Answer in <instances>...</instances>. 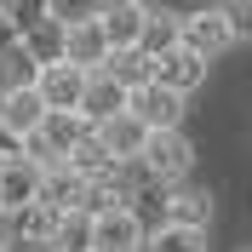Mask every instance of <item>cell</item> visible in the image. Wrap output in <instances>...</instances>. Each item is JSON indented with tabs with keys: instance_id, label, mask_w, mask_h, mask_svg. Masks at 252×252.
Instances as JSON below:
<instances>
[{
	"instance_id": "obj_1",
	"label": "cell",
	"mask_w": 252,
	"mask_h": 252,
	"mask_svg": "<svg viewBox=\"0 0 252 252\" xmlns=\"http://www.w3.org/2000/svg\"><path fill=\"white\" fill-rule=\"evenodd\" d=\"M86 138H92V121L80 109H46V121L23 138V155H34L40 166H58V160H69Z\"/></svg>"
},
{
	"instance_id": "obj_2",
	"label": "cell",
	"mask_w": 252,
	"mask_h": 252,
	"mask_svg": "<svg viewBox=\"0 0 252 252\" xmlns=\"http://www.w3.org/2000/svg\"><path fill=\"white\" fill-rule=\"evenodd\" d=\"M138 166L155 178V184H184L189 166H195V143H189V132H184V126H160V132H149Z\"/></svg>"
},
{
	"instance_id": "obj_3",
	"label": "cell",
	"mask_w": 252,
	"mask_h": 252,
	"mask_svg": "<svg viewBox=\"0 0 252 252\" xmlns=\"http://www.w3.org/2000/svg\"><path fill=\"white\" fill-rule=\"evenodd\" d=\"M143 218L132 201H115L103 212H92V252H143Z\"/></svg>"
},
{
	"instance_id": "obj_4",
	"label": "cell",
	"mask_w": 252,
	"mask_h": 252,
	"mask_svg": "<svg viewBox=\"0 0 252 252\" xmlns=\"http://www.w3.org/2000/svg\"><path fill=\"white\" fill-rule=\"evenodd\" d=\"M184 46L201 52L206 63L223 58V52L235 46V23H229V12L223 6H201V12H184Z\"/></svg>"
},
{
	"instance_id": "obj_5",
	"label": "cell",
	"mask_w": 252,
	"mask_h": 252,
	"mask_svg": "<svg viewBox=\"0 0 252 252\" xmlns=\"http://www.w3.org/2000/svg\"><path fill=\"white\" fill-rule=\"evenodd\" d=\"M63 58H69V63H80L86 75L109 63V34H103V23H97V12L75 17V23H63Z\"/></svg>"
},
{
	"instance_id": "obj_6",
	"label": "cell",
	"mask_w": 252,
	"mask_h": 252,
	"mask_svg": "<svg viewBox=\"0 0 252 252\" xmlns=\"http://www.w3.org/2000/svg\"><path fill=\"white\" fill-rule=\"evenodd\" d=\"M34 86L46 97V109H80V92H86V69L69 58H52L34 69Z\"/></svg>"
},
{
	"instance_id": "obj_7",
	"label": "cell",
	"mask_w": 252,
	"mask_h": 252,
	"mask_svg": "<svg viewBox=\"0 0 252 252\" xmlns=\"http://www.w3.org/2000/svg\"><path fill=\"white\" fill-rule=\"evenodd\" d=\"M0 121L12 126L17 138H29L34 126L46 121V97H40V86H34V80H6V86H0Z\"/></svg>"
},
{
	"instance_id": "obj_8",
	"label": "cell",
	"mask_w": 252,
	"mask_h": 252,
	"mask_svg": "<svg viewBox=\"0 0 252 252\" xmlns=\"http://www.w3.org/2000/svg\"><path fill=\"white\" fill-rule=\"evenodd\" d=\"M184 103H189L184 92H172V86L149 80V86H138V92H132V103H126V109L138 115L149 132H160V126H184Z\"/></svg>"
},
{
	"instance_id": "obj_9",
	"label": "cell",
	"mask_w": 252,
	"mask_h": 252,
	"mask_svg": "<svg viewBox=\"0 0 252 252\" xmlns=\"http://www.w3.org/2000/svg\"><path fill=\"white\" fill-rule=\"evenodd\" d=\"M40 160L34 155H12L0 166V212H23L29 201H40Z\"/></svg>"
},
{
	"instance_id": "obj_10",
	"label": "cell",
	"mask_w": 252,
	"mask_h": 252,
	"mask_svg": "<svg viewBox=\"0 0 252 252\" xmlns=\"http://www.w3.org/2000/svg\"><path fill=\"white\" fill-rule=\"evenodd\" d=\"M206 69H212V63H206L201 52H189L184 40H178L172 52H160V58H155V80H160V86H172V92H184V97L206 86Z\"/></svg>"
},
{
	"instance_id": "obj_11",
	"label": "cell",
	"mask_w": 252,
	"mask_h": 252,
	"mask_svg": "<svg viewBox=\"0 0 252 252\" xmlns=\"http://www.w3.org/2000/svg\"><path fill=\"white\" fill-rule=\"evenodd\" d=\"M92 138H97V143H103V149H109V155L126 166V160H138V155H143L149 126H143L132 109H121V115H109V121H97V126H92Z\"/></svg>"
},
{
	"instance_id": "obj_12",
	"label": "cell",
	"mask_w": 252,
	"mask_h": 252,
	"mask_svg": "<svg viewBox=\"0 0 252 252\" xmlns=\"http://www.w3.org/2000/svg\"><path fill=\"white\" fill-rule=\"evenodd\" d=\"M126 103H132V92H126L121 80L109 75V69H92V75H86V92H80V115H86V121H109V115H121Z\"/></svg>"
},
{
	"instance_id": "obj_13",
	"label": "cell",
	"mask_w": 252,
	"mask_h": 252,
	"mask_svg": "<svg viewBox=\"0 0 252 252\" xmlns=\"http://www.w3.org/2000/svg\"><path fill=\"white\" fill-rule=\"evenodd\" d=\"M86 195H92V184H86L69 160H58V166L40 172V201H52L58 212H86Z\"/></svg>"
},
{
	"instance_id": "obj_14",
	"label": "cell",
	"mask_w": 252,
	"mask_h": 252,
	"mask_svg": "<svg viewBox=\"0 0 252 252\" xmlns=\"http://www.w3.org/2000/svg\"><path fill=\"white\" fill-rule=\"evenodd\" d=\"M160 218H166V223H184V229H206V223H212V195H206V189H184V184H166Z\"/></svg>"
},
{
	"instance_id": "obj_15",
	"label": "cell",
	"mask_w": 252,
	"mask_h": 252,
	"mask_svg": "<svg viewBox=\"0 0 252 252\" xmlns=\"http://www.w3.org/2000/svg\"><path fill=\"white\" fill-rule=\"evenodd\" d=\"M12 218H17V241H12V247H52L63 212H58L52 201H29L23 212H12Z\"/></svg>"
},
{
	"instance_id": "obj_16",
	"label": "cell",
	"mask_w": 252,
	"mask_h": 252,
	"mask_svg": "<svg viewBox=\"0 0 252 252\" xmlns=\"http://www.w3.org/2000/svg\"><path fill=\"white\" fill-rule=\"evenodd\" d=\"M103 69L121 80L126 92H138V86H149V80H155V58H149L143 46H121V52H109V63H103Z\"/></svg>"
},
{
	"instance_id": "obj_17",
	"label": "cell",
	"mask_w": 252,
	"mask_h": 252,
	"mask_svg": "<svg viewBox=\"0 0 252 252\" xmlns=\"http://www.w3.org/2000/svg\"><path fill=\"white\" fill-rule=\"evenodd\" d=\"M178 40H184V17H178V12H160V6H149V17H143V40H138V46L149 52V58H160V52H172Z\"/></svg>"
},
{
	"instance_id": "obj_18",
	"label": "cell",
	"mask_w": 252,
	"mask_h": 252,
	"mask_svg": "<svg viewBox=\"0 0 252 252\" xmlns=\"http://www.w3.org/2000/svg\"><path fill=\"white\" fill-rule=\"evenodd\" d=\"M143 17H149V6H121V12H97V23H103V34H109V52H121V46H138V40H143Z\"/></svg>"
},
{
	"instance_id": "obj_19",
	"label": "cell",
	"mask_w": 252,
	"mask_h": 252,
	"mask_svg": "<svg viewBox=\"0 0 252 252\" xmlns=\"http://www.w3.org/2000/svg\"><path fill=\"white\" fill-rule=\"evenodd\" d=\"M143 252H206V229H184V223L160 218L149 235H143Z\"/></svg>"
},
{
	"instance_id": "obj_20",
	"label": "cell",
	"mask_w": 252,
	"mask_h": 252,
	"mask_svg": "<svg viewBox=\"0 0 252 252\" xmlns=\"http://www.w3.org/2000/svg\"><path fill=\"white\" fill-rule=\"evenodd\" d=\"M46 252H92V212H63Z\"/></svg>"
},
{
	"instance_id": "obj_21",
	"label": "cell",
	"mask_w": 252,
	"mask_h": 252,
	"mask_svg": "<svg viewBox=\"0 0 252 252\" xmlns=\"http://www.w3.org/2000/svg\"><path fill=\"white\" fill-rule=\"evenodd\" d=\"M23 52H29L34 63L63 58V17H46V23H34V29L23 34Z\"/></svg>"
},
{
	"instance_id": "obj_22",
	"label": "cell",
	"mask_w": 252,
	"mask_h": 252,
	"mask_svg": "<svg viewBox=\"0 0 252 252\" xmlns=\"http://www.w3.org/2000/svg\"><path fill=\"white\" fill-rule=\"evenodd\" d=\"M0 6L12 12V23H17L23 34H29L34 23H46V17H52V0H0Z\"/></svg>"
},
{
	"instance_id": "obj_23",
	"label": "cell",
	"mask_w": 252,
	"mask_h": 252,
	"mask_svg": "<svg viewBox=\"0 0 252 252\" xmlns=\"http://www.w3.org/2000/svg\"><path fill=\"white\" fill-rule=\"evenodd\" d=\"M223 12L235 23V40H252V0H223Z\"/></svg>"
},
{
	"instance_id": "obj_24",
	"label": "cell",
	"mask_w": 252,
	"mask_h": 252,
	"mask_svg": "<svg viewBox=\"0 0 252 252\" xmlns=\"http://www.w3.org/2000/svg\"><path fill=\"white\" fill-rule=\"evenodd\" d=\"M86 12H97L92 0H52V17H63V23H75V17H86Z\"/></svg>"
},
{
	"instance_id": "obj_25",
	"label": "cell",
	"mask_w": 252,
	"mask_h": 252,
	"mask_svg": "<svg viewBox=\"0 0 252 252\" xmlns=\"http://www.w3.org/2000/svg\"><path fill=\"white\" fill-rule=\"evenodd\" d=\"M12 46H23V29L12 23V12L0 6V52H12Z\"/></svg>"
},
{
	"instance_id": "obj_26",
	"label": "cell",
	"mask_w": 252,
	"mask_h": 252,
	"mask_svg": "<svg viewBox=\"0 0 252 252\" xmlns=\"http://www.w3.org/2000/svg\"><path fill=\"white\" fill-rule=\"evenodd\" d=\"M12 155H23V138H17V132H12L6 121H0V166H6Z\"/></svg>"
},
{
	"instance_id": "obj_27",
	"label": "cell",
	"mask_w": 252,
	"mask_h": 252,
	"mask_svg": "<svg viewBox=\"0 0 252 252\" xmlns=\"http://www.w3.org/2000/svg\"><path fill=\"white\" fill-rule=\"evenodd\" d=\"M97 12H121V6H143V0H92Z\"/></svg>"
},
{
	"instance_id": "obj_28",
	"label": "cell",
	"mask_w": 252,
	"mask_h": 252,
	"mask_svg": "<svg viewBox=\"0 0 252 252\" xmlns=\"http://www.w3.org/2000/svg\"><path fill=\"white\" fill-rule=\"evenodd\" d=\"M0 252H12V247H0Z\"/></svg>"
},
{
	"instance_id": "obj_29",
	"label": "cell",
	"mask_w": 252,
	"mask_h": 252,
	"mask_svg": "<svg viewBox=\"0 0 252 252\" xmlns=\"http://www.w3.org/2000/svg\"><path fill=\"white\" fill-rule=\"evenodd\" d=\"M0 58H6V52H0Z\"/></svg>"
},
{
	"instance_id": "obj_30",
	"label": "cell",
	"mask_w": 252,
	"mask_h": 252,
	"mask_svg": "<svg viewBox=\"0 0 252 252\" xmlns=\"http://www.w3.org/2000/svg\"><path fill=\"white\" fill-rule=\"evenodd\" d=\"M40 252H46V247H40Z\"/></svg>"
},
{
	"instance_id": "obj_31",
	"label": "cell",
	"mask_w": 252,
	"mask_h": 252,
	"mask_svg": "<svg viewBox=\"0 0 252 252\" xmlns=\"http://www.w3.org/2000/svg\"><path fill=\"white\" fill-rule=\"evenodd\" d=\"M247 252H252V247H247Z\"/></svg>"
}]
</instances>
